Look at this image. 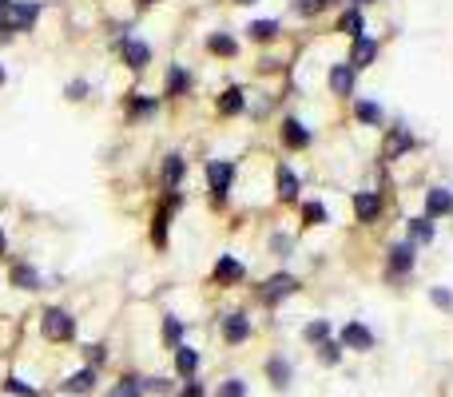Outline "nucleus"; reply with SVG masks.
<instances>
[{"label":"nucleus","mask_w":453,"mask_h":397,"mask_svg":"<svg viewBox=\"0 0 453 397\" xmlns=\"http://www.w3.org/2000/svg\"><path fill=\"white\" fill-rule=\"evenodd\" d=\"M40 330H44V337H48V342H72V337H76V318H72L68 310L52 306V310H44Z\"/></svg>","instance_id":"obj_1"},{"label":"nucleus","mask_w":453,"mask_h":397,"mask_svg":"<svg viewBox=\"0 0 453 397\" xmlns=\"http://www.w3.org/2000/svg\"><path fill=\"white\" fill-rule=\"evenodd\" d=\"M91 389H96V369L84 366V369H76V374H72L68 381H64L60 393H68V397H88Z\"/></svg>","instance_id":"obj_2"},{"label":"nucleus","mask_w":453,"mask_h":397,"mask_svg":"<svg viewBox=\"0 0 453 397\" xmlns=\"http://www.w3.org/2000/svg\"><path fill=\"white\" fill-rule=\"evenodd\" d=\"M338 342H342V350H362V354H366V350L374 346V334L362 326V322H346Z\"/></svg>","instance_id":"obj_3"},{"label":"nucleus","mask_w":453,"mask_h":397,"mask_svg":"<svg viewBox=\"0 0 453 397\" xmlns=\"http://www.w3.org/2000/svg\"><path fill=\"white\" fill-rule=\"evenodd\" d=\"M247 337H251V322H247L242 314L223 318V342H227V346H239V342H247Z\"/></svg>","instance_id":"obj_4"},{"label":"nucleus","mask_w":453,"mask_h":397,"mask_svg":"<svg viewBox=\"0 0 453 397\" xmlns=\"http://www.w3.org/2000/svg\"><path fill=\"white\" fill-rule=\"evenodd\" d=\"M207 179H211L215 195H227V191H231V179H235V167L223 163V159H215V163H207Z\"/></svg>","instance_id":"obj_5"},{"label":"nucleus","mask_w":453,"mask_h":397,"mask_svg":"<svg viewBox=\"0 0 453 397\" xmlns=\"http://www.w3.org/2000/svg\"><path fill=\"white\" fill-rule=\"evenodd\" d=\"M172 354H175V374H179L183 381H187V377H195V369H199V362H203L199 350H195V346H175Z\"/></svg>","instance_id":"obj_6"},{"label":"nucleus","mask_w":453,"mask_h":397,"mask_svg":"<svg viewBox=\"0 0 453 397\" xmlns=\"http://www.w3.org/2000/svg\"><path fill=\"white\" fill-rule=\"evenodd\" d=\"M291 377H294V369H291V362H286V357L274 354L271 362H267V381H271L274 389H286V386H291Z\"/></svg>","instance_id":"obj_7"},{"label":"nucleus","mask_w":453,"mask_h":397,"mask_svg":"<svg viewBox=\"0 0 453 397\" xmlns=\"http://www.w3.org/2000/svg\"><path fill=\"white\" fill-rule=\"evenodd\" d=\"M298 290V282H294L291 274H274V278H267V290H262V298L267 302H282L286 294H294Z\"/></svg>","instance_id":"obj_8"},{"label":"nucleus","mask_w":453,"mask_h":397,"mask_svg":"<svg viewBox=\"0 0 453 397\" xmlns=\"http://www.w3.org/2000/svg\"><path fill=\"white\" fill-rule=\"evenodd\" d=\"M330 88L338 91V96H350V88H354V64H334V68H330Z\"/></svg>","instance_id":"obj_9"},{"label":"nucleus","mask_w":453,"mask_h":397,"mask_svg":"<svg viewBox=\"0 0 453 397\" xmlns=\"http://www.w3.org/2000/svg\"><path fill=\"white\" fill-rule=\"evenodd\" d=\"M425 211H430V218L433 215H449V211H453V195L445 187H433L430 195H425Z\"/></svg>","instance_id":"obj_10"},{"label":"nucleus","mask_w":453,"mask_h":397,"mask_svg":"<svg viewBox=\"0 0 453 397\" xmlns=\"http://www.w3.org/2000/svg\"><path fill=\"white\" fill-rule=\"evenodd\" d=\"M123 60H128V68H147L151 48L143 40H128V44H123Z\"/></svg>","instance_id":"obj_11"},{"label":"nucleus","mask_w":453,"mask_h":397,"mask_svg":"<svg viewBox=\"0 0 453 397\" xmlns=\"http://www.w3.org/2000/svg\"><path fill=\"white\" fill-rule=\"evenodd\" d=\"M242 278V262L239 258H219V267H215V282H223V286H231V282H239Z\"/></svg>","instance_id":"obj_12"},{"label":"nucleus","mask_w":453,"mask_h":397,"mask_svg":"<svg viewBox=\"0 0 453 397\" xmlns=\"http://www.w3.org/2000/svg\"><path fill=\"white\" fill-rule=\"evenodd\" d=\"M108 397H143V377L128 374V377H120V381H111Z\"/></svg>","instance_id":"obj_13"},{"label":"nucleus","mask_w":453,"mask_h":397,"mask_svg":"<svg viewBox=\"0 0 453 397\" xmlns=\"http://www.w3.org/2000/svg\"><path fill=\"white\" fill-rule=\"evenodd\" d=\"M282 139H286V147H306V143H311V131L302 128L298 119H286V123H282Z\"/></svg>","instance_id":"obj_14"},{"label":"nucleus","mask_w":453,"mask_h":397,"mask_svg":"<svg viewBox=\"0 0 453 397\" xmlns=\"http://www.w3.org/2000/svg\"><path fill=\"white\" fill-rule=\"evenodd\" d=\"M410 267H413V247H410V242L393 247L390 250V274H406Z\"/></svg>","instance_id":"obj_15"},{"label":"nucleus","mask_w":453,"mask_h":397,"mask_svg":"<svg viewBox=\"0 0 453 397\" xmlns=\"http://www.w3.org/2000/svg\"><path fill=\"white\" fill-rule=\"evenodd\" d=\"M374 56H378V44H374V40H366V36L354 40V68H366Z\"/></svg>","instance_id":"obj_16"},{"label":"nucleus","mask_w":453,"mask_h":397,"mask_svg":"<svg viewBox=\"0 0 453 397\" xmlns=\"http://www.w3.org/2000/svg\"><path fill=\"white\" fill-rule=\"evenodd\" d=\"M12 282H16L21 290H40V274H36L32 267H24V262L21 267H12Z\"/></svg>","instance_id":"obj_17"},{"label":"nucleus","mask_w":453,"mask_h":397,"mask_svg":"<svg viewBox=\"0 0 453 397\" xmlns=\"http://www.w3.org/2000/svg\"><path fill=\"white\" fill-rule=\"evenodd\" d=\"M378 207H382V203H378V195H374V191H362V195L354 198V211H358V218H374V215H378Z\"/></svg>","instance_id":"obj_18"},{"label":"nucleus","mask_w":453,"mask_h":397,"mask_svg":"<svg viewBox=\"0 0 453 397\" xmlns=\"http://www.w3.org/2000/svg\"><path fill=\"white\" fill-rule=\"evenodd\" d=\"M318 362H323V366H338V362H342V342L326 337L323 346H318Z\"/></svg>","instance_id":"obj_19"},{"label":"nucleus","mask_w":453,"mask_h":397,"mask_svg":"<svg viewBox=\"0 0 453 397\" xmlns=\"http://www.w3.org/2000/svg\"><path fill=\"white\" fill-rule=\"evenodd\" d=\"M242 104H247L242 91L239 88H227V91H223V99H219V111H223V116H235V111H242Z\"/></svg>","instance_id":"obj_20"},{"label":"nucleus","mask_w":453,"mask_h":397,"mask_svg":"<svg viewBox=\"0 0 453 397\" xmlns=\"http://www.w3.org/2000/svg\"><path fill=\"white\" fill-rule=\"evenodd\" d=\"M302 337H306L311 346H323L326 337H330V322H323V318H318V322H311V326L302 330Z\"/></svg>","instance_id":"obj_21"},{"label":"nucleus","mask_w":453,"mask_h":397,"mask_svg":"<svg viewBox=\"0 0 453 397\" xmlns=\"http://www.w3.org/2000/svg\"><path fill=\"white\" fill-rule=\"evenodd\" d=\"M163 342H167V346H183V322L179 318H163Z\"/></svg>","instance_id":"obj_22"},{"label":"nucleus","mask_w":453,"mask_h":397,"mask_svg":"<svg viewBox=\"0 0 453 397\" xmlns=\"http://www.w3.org/2000/svg\"><path fill=\"white\" fill-rule=\"evenodd\" d=\"M207 48H211L215 56H235V52H239V44H235L231 36H223V32H215V36L207 40Z\"/></svg>","instance_id":"obj_23"},{"label":"nucleus","mask_w":453,"mask_h":397,"mask_svg":"<svg viewBox=\"0 0 453 397\" xmlns=\"http://www.w3.org/2000/svg\"><path fill=\"white\" fill-rule=\"evenodd\" d=\"M410 238H413V242H430V238H433V223H430V218H410Z\"/></svg>","instance_id":"obj_24"},{"label":"nucleus","mask_w":453,"mask_h":397,"mask_svg":"<svg viewBox=\"0 0 453 397\" xmlns=\"http://www.w3.org/2000/svg\"><path fill=\"white\" fill-rule=\"evenodd\" d=\"M143 393L167 397V393H175V386H172V377H143Z\"/></svg>","instance_id":"obj_25"},{"label":"nucleus","mask_w":453,"mask_h":397,"mask_svg":"<svg viewBox=\"0 0 453 397\" xmlns=\"http://www.w3.org/2000/svg\"><path fill=\"white\" fill-rule=\"evenodd\" d=\"M187 84H191V79H187V72H183V68L167 72V91H172V96H183V91H187Z\"/></svg>","instance_id":"obj_26"},{"label":"nucleus","mask_w":453,"mask_h":397,"mask_svg":"<svg viewBox=\"0 0 453 397\" xmlns=\"http://www.w3.org/2000/svg\"><path fill=\"white\" fill-rule=\"evenodd\" d=\"M215 397H247V381H242V377H227Z\"/></svg>","instance_id":"obj_27"},{"label":"nucleus","mask_w":453,"mask_h":397,"mask_svg":"<svg viewBox=\"0 0 453 397\" xmlns=\"http://www.w3.org/2000/svg\"><path fill=\"white\" fill-rule=\"evenodd\" d=\"M175 397H207V386H203L199 377H187V381L175 389Z\"/></svg>","instance_id":"obj_28"},{"label":"nucleus","mask_w":453,"mask_h":397,"mask_svg":"<svg viewBox=\"0 0 453 397\" xmlns=\"http://www.w3.org/2000/svg\"><path fill=\"white\" fill-rule=\"evenodd\" d=\"M274 32H279V20H255V24H251V36L255 40H271Z\"/></svg>","instance_id":"obj_29"},{"label":"nucleus","mask_w":453,"mask_h":397,"mask_svg":"<svg viewBox=\"0 0 453 397\" xmlns=\"http://www.w3.org/2000/svg\"><path fill=\"white\" fill-rule=\"evenodd\" d=\"M279 191H282V198H294V195H298V179H294L286 167L279 171Z\"/></svg>","instance_id":"obj_30"},{"label":"nucleus","mask_w":453,"mask_h":397,"mask_svg":"<svg viewBox=\"0 0 453 397\" xmlns=\"http://www.w3.org/2000/svg\"><path fill=\"white\" fill-rule=\"evenodd\" d=\"M330 0H294V12L298 16H314V12H323Z\"/></svg>","instance_id":"obj_31"},{"label":"nucleus","mask_w":453,"mask_h":397,"mask_svg":"<svg viewBox=\"0 0 453 397\" xmlns=\"http://www.w3.org/2000/svg\"><path fill=\"white\" fill-rule=\"evenodd\" d=\"M163 179H167V183H179V179H183V159H179V155H167V167H163Z\"/></svg>","instance_id":"obj_32"},{"label":"nucleus","mask_w":453,"mask_h":397,"mask_svg":"<svg viewBox=\"0 0 453 397\" xmlns=\"http://www.w3.org/2000/svg\"><path fill=\"white\" fill-rule=\"evenodd\" d=\"M4 393H12V397H40L32 386H24V381H16V377H9V381H4Z\"/></svg>","instance_id":"obj_33"},{"label":"nucleus","mask_w":453,"mask_h":397,"mask_svg":"<svg viewBox=\"0 0 453 397\" xmlns=\"http://www.w3.org/2000/svg\"><path fill=\"white\" fill-rule=\"evenodd\" d=\"M342 32H350L354 40L362 36V16H358V12H346L342 16Z\"/></svg>","instance_id":"obj_34"},{"label":"nucleus","mask_w":453,"mask_h":397,"mask_svg":"<svg viewBox=\"0 0 453 397\" xmlns=\"http://www.w3.org/2000/svg\"><path fill=\"white\" fill-rule=\"evenodd\" d=\"M302 215H306V223H311V227H314V223H326V211L318 207V203H306V207H302Z\"/></svg>","instance_id":"obj_35"},{"label":"nucleus","mask_w":453,"mask_h":397,"mask_svg":"<svg viewBox=\"0 0 453 397\" xmlns=\"http://www.w3.org/2000/svg\"><path fill=\"white\" fill-rule=\"evenodd\" d=\"M378 104H358V119H366V123H378Z\"/></svg>","instance_id":"obj_36"},{"label":"nucleus","mask_w":453,"mask_h":397,"mask_svg":"<svg viewBox=\"0 0 453 397\" xmlns=\"http://www.w3.org/2000/svg\"><path fill=\"white\" fill-rule=\"evenodd\" d=\"M406 147H410V135H406V131H393V135H390V147H386V151L393 155V151H406Z\"/></svg>","instance_id":"obj_37"},{"label":"nucleus","mask_w":453,"mask_h":397,"mask_svg":"<svg viewBox=\"0 0 453 397\" xmlns=\"http://www.w3.org/2000/svg\"><path fill=\"white\" fill-rule=\"evenodd\" d=\"M147 111H155V99H135L131 104V116H147Z\"/></svg>","instance_id":"obj_38"},{"label":"nucleus","mask_w":453,"mask_h":397,"mask_svg":"<svg viewBox=\"0 0 453 397\" xmlns=\"http://www.w3.org/2000/svg\"><path fill=\"white\" fill-rule=\"evenodd\" d=\"M433 302H437L442 310H449V306H453V294H449V290H442V286H437V290H433Z\"/></svg>","instance_id":"obj_39"},{"label":"nucleus","mask_w":453,"mask_h":397,"mask_svg":"<svg viewBox=\"0 0 453 397\" xmlns=\"http://www.w3.org/2000/svg\"><path fill=\"white\" fill-rule=\"evenodd\" d=\"M163 238H167V215L155 218V242H163Z\"/></svg>","instance_id":"obj_40"},{"label":"nucleus","mask_w":453,"mask_h":397,"mask_svg":"<svg viewBox=\"0 0 453 397\" xmlns=\"http://www.w3.org/2000/svg\"><path fill=\"white\" fill-rule=\"evenodd\" d=\"M88 357H91V369L104 362V346H88Z\"/></svg>","instance_id":"obj_41"},{"label":"nucleus","mask_w":453,"mask_h":397,"mask_svg":"<svg viewBox=\"0 0 453 397\" xmlns=\"http://www.w3.org/2000/svg\"><path fill=\"white\" fill-rule=\"evenodd\" d=\"M84 91H88V84H72V88H68V99H80Z\"/></svg>","instance_id":"obj_42"},{"label":"nucleus","mask_w":453,"mask_h":397,"mask_svg":"<svg viewBox=\"0 0 453 397\" xmlns=\"http://www.w3.org/2000/svg\"><path fill=\"white\" fill-rule=\"evenodd\" d=\"M0 255H4V230H0Z\"/></svg>","instance_id":"obj_43"},{"label":"nucleus","mask_w":453,"mask_h":397,"mask_svg":"<svg viewBox=\"0 0 453 397\" xmlns=\"http://www.w3.org/2000/svg\"><path fill=\"white\" fill-rule=\"evenodd\" d=\"M354 4H370V0H354Z\"/></svg>","instance_id":"obj_44"},{"label":"nucleus","mask_w":453,"mask_h":397,"mask_svg":"<svg viewBox=\"0 0 453 397\" xmlns=\"http://www.w3.org/2000/svg\"><path fill=\"white\" fill-rule=\"evenodd\" d=\"M239 4H255V0H239Z\"/></svg>","instance_id":"obj_45"},{"label":"nucleus","mask_w":453,"mask_h":397,"mask_svg":"<svg viewBox=\"0 0 453 397\" xmlns=\"http://www.w3.org/2000/svg\"><path fill=\"white\" fill-rule=\"evenodd\" d=\"M0 84H4V72H0Z\"/></svg>","instance_id":"obj_46"},{"label":"nucleus","mask_w":453,"mask_h":397,"mask_svg":"<svg viewBox=\"0 0 453 397\" xmlns=\"http://www.w3.org/2000/svg\"><path fill=\"white\" fill-rule=\"evenodd\" d=\"M140 4H151V0H140Z\"/></svg>","instance_id":"obj_47"}]
</instances>
